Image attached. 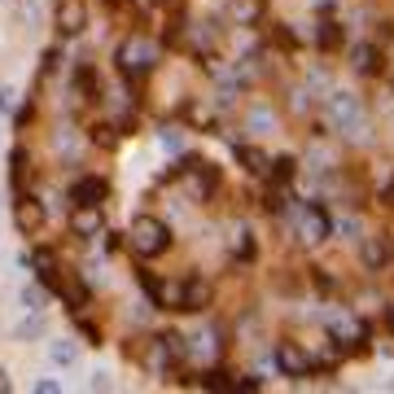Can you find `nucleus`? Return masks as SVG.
<instances>
[{
  "label": "nucleus",
  "instance_id": "6",
  "mask_svg": "<svg viewBox=\"0 0 394 394\" xmlns=\"http://www.w3.org/2000/svg\"><path fill=\"white\" fill-rule=\"evenodd\" d=\"M53 27L62 35H79L88 27V0H57L53 5Z\"/></svg>",
  "mask_w": 394,
  "mask_h": 394
},
{
  "label": "nucleus",
  "instance_id": "25",
  "mask_svg": "<svg viewBox=\"0 0 394 394\" xmlns=\"http://www.w3.org/2000/svg\"><path fill=\"white\" fill-rule=\"evenodd\" d=\"M92 140H97V145H114V127H97V131H92Z\"/></svg>",
  "mask_w": 394,
  "mask_h": 394
},
{
  "label": "nucleus",
  "instance_id": "20",
  "mask_svg": "<svg viewBox=\"0 0 394 394\" xmlns=\"http://www.w3.org/2000/svg\"><path fill=\"white\" fill-rule=\"evenodd\" d=\"M272 215H281V210H289V193H285V184L281 188H267V201H263Z\"/></svg>",
  "mask_w": 394,
  "mask_h": 394
},
{
  "label": "nucleus",
  "instance_id": "17",
  "mask_svg": "<svg viewBox=\"0 0 394 394\" xmlns=\"http://www.w3.org/2000/svg\"><path fill=\"white\" fill-rule=\"evenodd\" d=\"M237 162H241L250 175H272V158L254 145H237Z\"/></svg>",
  "mask_w": 394,
  "mask_h": 394
},
{
  "label": "nucleus",
  "instance_id": "8",
  "mask_svg": "<svg viewBox=\"0 0 394 394\" xmlns=\"http://www.w3.org/2000/svg\"><path fill=\"white\" fill-rule=\"evenodd\" d=\"M329 215L325 206H303V215H298V232H303V241H325L329 237Z\"/></svg>",
  "mask_w": 394,
  "mask_h": 394
},
{
  "label": "nucleus",
  "instance_id": "11",
  "mask_svg": "<svg viewBox=\"0 0 394 394\" xmlns=\"http://www.w3.org/2000/svg\"><path fill=\"white\" fill-rule=\"evenodd\" d=\"M53 289L62 294V303L70 307V311H83V307L92 303L88 285H83V281H75V276H70V272H66V276H57V281H53Z\"/></svg>",
  "mask_w": 394,
  "mask_h": 394
},
{
  "label": "nucleus",
  "instance_id": "30",
  "mask_svg": "<svg viewBox=\"0 0 394 394\" xmlns=\"http://www.w3.org/2000/svg\"><path fill=\"white\" fill-rule=\"evenodd\" d=\"M386 329L394 333V307H386Z\"/></svg>",
  "mask_w": 394,
  "mask_h": 394
},
{
  "label": "nucleus",
  "instance_id": "21",
  "mask_svg": "<svg viewBox=\"0 0 394 394\" xmlns=\"http://www.w3.org/2000/svg\"><path fill=\"white\" fill-rule=\"evenodd\" d=\"M294 158H272V180H285V184H289L294 180Z\"/></svg>",
  "mask_w": 394,
  "mask_h": 394
},
{
  "label": "nucleus",
  "instance_id": "31",
  "mask_svg": "<svg viewBox=\"0 0 394 394\" xmlns=\"http://www.w3.org/2000/svg\"><path fill=\"white\" fill-rule=\"evenodd\" d=\"M9 390V381H5V373H0V394H5Z\"/></svg>",
  "mask_w": 394,
  "mask_h": 394
},
{
  "label": "nucleus",
  "instance_id": "28",
  "mask_svg": "<svg viewBox=\"0 0 394 394\" xmlns=\"http://www.w3.org/2000/svg\"><path fill=\"white\" fill-rule=\"evenodd\" d=\"M35 390H40V394H57L62 386H57V381H35Z\"/></svg>",
  "mask_w": 394,
  "mask_h": 394
},
{
  "label": "nucleus",
  "instance_id": "24",
  "mask_svg": "<svg viewBox=\"0 0 394 394\" xmlns=\"http://www.w3.org/2000/svg\"><path fill=\"white\" fill-rule=\"evenodd\" d=\"M79 333L88 338L92 346H101V333H97V325H88V320H79Z\"/></svg>",
  "mask_w": 394,
  "mask_h": 394
},
{
  "label": "nucleus",
  "instance_id": "19",
  "mask_svg": "<svg viewBox=\"0 0 394 394\" xmlns=\"http://www.w3.org/2000/svg\"><path fill=\"white\" fill-rule=\"evenodd\" d=\"M9 162H14V188H18V193H22V188H27V149H14V153H9Z\"/></svg>",
  "mask_w": 394,
  "mask_h": 394
},
{
  "label": "nucleus",
  "instance_id": "16",
  "mask_svg": "<svg viewBox=\"0 0 394 394\" xmlns=\"http://www.w3.org/2000/svg\"><path fill=\"white\" fill-rule=\"evenodd\" d=\"M329 333H333V342H338V346H346V342H364V338H368L364 320H355V316H338V320L329 325Z\"/></svg>",
  "mask_w": 394,
  "mask_h": 394
},
{
  "label": "nucleus",
  "instance_id": "5",
  "mask_svg": "<svg viewBox=\"0 0 394 394\" xmlns=\"http://www.w3.org/2000/svg\"><path fill=\"white\" fill-rule=\"evenodd\" d=\"M276 368L285 377H307L316 368L311 351H303V342H276Z\"/></svg>",
  "mask_w": 394,
  "mask_h": 394
},
{
  "label": "nucleus",
  "instance_id": "18",
  "mask_svg": "<svg viewBox=\"0 0 394 394\" xmlns=\"http://www.w3.org/2000/svg\"><path fill=\"white\" fill-rule=\"evenodd\" d=\"M316 44H320L325 53L342 49V22H320V35H316Z\"/></svg>",
  "mask_w": 394,
  "mask_h": 394
},
{
  "label": "nucleus",
  "instance_id": "22",
  "mask_svg": "<svg viewBox=\"0 0 394 394\" xmlns=\"http://www.w3.org/2000/svg\"><path fill=\"white\" fill-rule=\"evenodd\" d=\"M75 355H79V351H75V342H57V346H53V360H57V364H66V368L75 364Z\"/></svg>",
  "mask_w": 394,
  "mask_h": 394
},
{
  "label": "nucleus",
  "instance_id": "4",
  "mask_svg": "<svg viewBox=\"0 0 394 394\" xmlns=\"http://www.w3.org/2000/svg\"><path fill=\"white\" fill-rule=\"evenodd\" d=\"M184 355H188V346H184V338H175V333H162V338L145 342V368L158 373V377H166L175 364H184Z\"/></svg>",
  "mask_w": 394,
  "mask_h": 394
},
{
  "label": "nucleus",
  "instance_id": "23",
  "mask_svg": "<svg viewBox=\"0 0 394 394\" xmlns=\"http://www.w3.org/2000/svg\"><path fill=\"white\" fill-rule=\"evenodd\" d=\"M22 303H27L31 311H40V307H44V294H40V289H31V285H27V289H22Z\"/></svg>",
  "mask_w": 394,
  "mask_h": 394
},
{
  "label": "nucleus",
  "instance_id": "2",
  "mask_svg": "<svg viewBox=\"0 0 394 394\" xmlns=\"http://www.w3.org/2000/svg\"><path fill=\"white\" fill-rule=\"evenodd\" d=\"M114 62H118V70H123L127 79H140V75H149V70L158 66V44L136 31V35H127V40L118 44Z\"/></svg>",
  "mask_w": 394,
  "mask_h": 394
},
{
  "label": "nucleus",
  "instance_id": "1",
  "mask_svg": "<svg viewBox=\"0 0 394 394\" xmlns=\"http://www.w3.org/2000/svg\"><path fill=\"white\" fill-rule=\"evenodd\" d=\"M127 245L136 259H158L171 250V223L158 219V215H136L127 228Z\"/></svg>",
  "mask_w": 394,
  "mask_h": 394
},
{
  "label": "nucleus",
  "instance_id": "12",
  "mask_svg": "<svg viewBox=\"0 0 394 394\" xmlns=\"http://www.w3.org/2000/svg\"><path fill=\"white\" fill-rule=\"evenodd\" d=\"M351 66L360 70V75L373 79V75H381V70H386V53H381V44H377V40H373V44H360V49L351 53Z\"/></svg>",
  "mask_w": 394,
  "mask_h": 394
},
{
  "label": "nucleus",
  "instance_id": "9",
  "mask_svg": "<svg viewBox=\"0 0 394 394\" xmlns=\"http://www.w3.org/2000/svg\"><path fill=\"white\" fill-rule=\"evenodd\" d=\"M14 223H18V232H40L44 228V201L22 193L18 206H14Z\"/></svg>",
  "mask_w": 394,
  "mask_h": 394
},
{
  "label": "nucleus",
  "instance_id": "14",
  "mask_svg": "<svg viewBox=\"0 0 394 394\" xmlns=\"http://www.w3.org/2000/svg\"><path fill=\"white\" fill-rule=\"evenodd\" d=\"M267 14V0H228V18L237 27H259Z\"/></svg>",
  "mask_w": 394,
  "mask_h": 394
},
{
  "label": "nucleus",
  "instance_id": "26",
  "mask_svg": "<svg viewBox=\"0 0 394 394\" xmlns=\"http://www.w3.org/2000/svg\"><path fill=\"white\" fill-rule=\"evenodd\" d=\"M31 118H35V110H31V105H27V110H18V118H14V127H27Z\"/></svg>",
  "mask_w": 394,
  "mask_h": 394
},
{
  "label": "nucleus",
  "instance_id": "7",
  "mask_svg": "<svg viewBox=\"0 0 394 394\" xmlns=\"http://www.w3.org/2000/svg\"><path fill=\"white\" fill-rule=\"evenodd\" d=\"M364 267L368 272H386L390 263H394V237H386V232H373V237H364Z\"/></svg>",
  "mask_w": 394,
  "mask_h": 394
},
{
  "label": "nucleus",
  "instance_id": "13",
  "mask_svg": "<svg viewBox=\"0 0 394 394\" xmlns=\"http://www.w3.org/2000/svg\"><path fill=\"white\" fill-rule=\"evenodd\" d=\"M101 197H105L101 175H83V180L70 184V201H75V206H101Z\"/></svg>",
  "mask_w": 394,
  "mask_h": 394
},
{
  "label": "nucleus",
  "instance_id": "10",
  "mask_svg": "<svg viewBox=\"0 0 394 394\" xmlns=\"http://www.w3.org/2000/svg\"><path fill=\"white\" fill-rule=\"evenodd\" d=\"M105 228V215H101V206H75V215H70V232L75 237H97Z\"/></svg>",
  "mask_w": 394,
  "mask_h": 394
},
{
  "label": "nucleus",
  "instance_id": "15",
  "mask_svg": "<svg viewBox=\"0 0 394 394\" xmlns=\"http://www.w3.org/2000/svg\"><path fill=\"white\" fill-rule=\"evenodd\" d=\"M210 303V285L201 276H184V294H180V311H201Z\"/></svg>",
  "mask_w": 394,
  "mask_h": 394
},
{
  "label": "nucleus",
  "instance_id": "27",
  "mask_svg": "<svg viewBox=\"0 0 394 394\" xmlns=\"http://www.w3.org/2000/svg\"><path fill=\"white\" fill-rule=\"evenodd\" d=\"M381 201H386V206H394V171H390V184L381 188Z\"/></svg>",
  "mask_w": 394,
  "mask_h": 394
},
{
  "label": "nucleus",
  "instance_id": "3",
  "mask_svg": "<svg viewBox=\"0 0 394 394\" xmlns=\"http://www.w3.org/2000/svg\"><path fill=\"white\" fill-rule=\"evenodd\" d=\"M329 118L342 136H355V140L368 136V114H364L360 97H351V92H333L329 97Z\"/></svg>",
  "mask_w": 394,
  "mask_h": 394
},
{
  "label": "nucleus",
  "instance_id": "29",
  "mask_svg": "<svg viewBox=\"0 0 394 394\" xmlns=\"http://www.w3.org/2000/svg\"><path fill=\"white\" fill-rule=\"evenodd\" d=\"M14 105V88H0V110H9Z\"/></svg>",
  "mask_w": 394,
  "mask_h": 394
}]
</instances>
